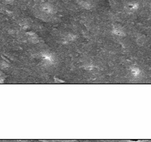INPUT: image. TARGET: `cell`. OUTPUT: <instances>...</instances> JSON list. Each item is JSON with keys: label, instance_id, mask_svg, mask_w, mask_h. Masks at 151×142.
I'll use <instances>...</instances> for the list:
<instances>
[{"label": "cell", "instance_id": "6da1fadb", "mask_svg": "<svg viewBox=\"0 0 151 142\" xmlns=\"http://www.w3.org/2000/svg\"><path fill=\"white\" fill-rule=\"evenodd\" d=\"M4 1H8V2H10V1H13V0H4Z\"/></svg>", "mask_w": 151, "mask_h": 142}]
</instances>
